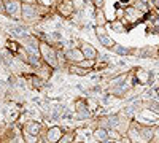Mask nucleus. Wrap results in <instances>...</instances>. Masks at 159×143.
Masks as SVG:
<instances>
[{
  "mask_svg": "<svg viewBox=\"0 0 159 143\" xmlns=\"http://www.w3.org/2000/svg\"><path fill=\"white\" fill-rule=\"evenodd\" d=\"M69 73H72V75H76V76H84V75H88V73H91L92 70H89V69H83L81 65H78V64H69Z\"/></svg>",
  "mask_w": 159,
  "mask_h": 143,
  "instance_id": "obj_16",
  "label": "nucleus"
},
{
  "mask_svg": "<svg viewBox=\"0 0 159 143\" xmlns=\"http://www.w3.org/2000/svg\"><path fill=\"white\" fill-rule=\"evenodd\" d=\"M145 13L143 11H140V10H137L134 5H129L127 8H126V16L121 19L127 27L130 29V27H134V25H137L139 22H142L143 19H145Z\"/></svg>",
  "mask_w": 159,
  "mask_h": 143,
  "instance_id": "obj_3",
  "label": "nucleus"
},
{
  "mask_svg": "<svg viewBox=\"0 0 159 143\" xmlns=\"http://www.w3.org/2000/svg\"><path fill=\"white\" fill-rule=\"evenodd\" d=\"M94 24L96 25H108V18L105 16L103 8H94Z\"/></svg>",
  "mask_w": 159,
  "mask_h": 143,
  "instance_id": "obj_15",
  "label": "nucleus"
},
{
  "mask_svg": "<svg viewBox=\"0 0 159 143\" xmlns=\"http://www.w3.org/2000/svg\"><path fill=\"white\" fill-rule=\"evenodd\" d=\"M75 113H76V118L78 119H89L92 111L88 107V102L83 99H76L75 100Z\"/></svg>",
  "mask_w": 159,
  "mask_h": 143,
  "instance_id": "obj_7",
  "label": "nucleus"
},
{
  "mask_svg": "<svg viewBox=\"0 0 159 143\" xmlns=\"http://www.w3.org/2000/svg\"><path fill=\"white\" fill-rule=\"evenodd\" d=\"M5 48L10 49L13 54H18V51L21 48V43H19V40H15V38H8V40L5 42Z\"/></svg>",
  "mask_w": 159,
  "mask_h": 143,
  "instance_id": "obj_18",
  "label": "nucleus"
},
{
  "mask_svg": "<svg viewBox=\"0 0 159 143\" xmlns=\"http://www.w3.org/2000/svg\"><path fill=\"white\" fill-rule=\"evenodd\" d=\"M96 37L102 46L108 48V49H113L115 48V40L108 35V30H107V25H96Z\"/></svg>",
  "mask_w": 159,
  "mask_h": 143,
  "instance_id": "obj_5",
  "label": "nucleus"
},
{
  "mask_svg": "<svg viewBox=\"0 0 159 143\" xmlns=\"http://www.w3.org/2000/svg\"><path fill=\"white\" fill-rule=\"evenodd\" d=\"M126 16V8L123 7H115V19H123Z\"/></svg>",
  "mask_w": 159,
  "mask_h": 143,
  "instance_id": "obj_21",
  "label": "nucleus"
},
{
  "mask_svg": "<svg viewBox=\"0 0 159 143\" xmlns=\"http://www.w3.org/2000/svg\"><path fill=\"white\" fill-rule=\"evenodd\" d=\"M94 138L97 141H105L108 140V129H103V127H96L94 129Z\"/></svg>",
  "mask_w": 159,
  "mask_h": 143,
  "instance_id": "obj_17",
  "label": "nucleus"
},
{
  "mask_svg": "<svg viewBox=\"0 0 159 143\" xmlns=\"http://www.w3.org/2000/svg\"><path fill=\"white\" fill-rule=\"evenodd\" d=\"M108 27L113 30V32H116V34H126L127 30H129V27L121 21V19H111L110 21V24H108Z\"/></svg>",
  "mask_w": 159,
  "mask_h": 143,
  "instance_id": "obj_14",
  "label": "nucleus"
},
{
  "mask_svg": "<svg viewBox=\"0 0 159 143\" xmlns=\"http://www.w3.org/2000/svg\"><path fill=\"white\" fill-rule=\"evenodd\" d=\"M156 94H159V86L156 87Z\"/></svg>",
  "mask_w": 159,
  "mask_h": 143,
  "instance_id": "obj_28",
  "label": "nucleus"
},
{
  "mask_svg": "<svg viewBox=\"0 0 159 143\" xmlns=\"http://www.w3.org/2000/svg\"><path fill=\"white\" fill-rule=\"evenodd\" d=\"M64 129L59 127V126H52L49 129H46V132H45V138L48 143H59L61 138L64 137Z\"/></svg>",
  "mask_w": 159,
  "mask_h": 143,
  "instance_id": "obj_8",
  "label": "nucleus"
},
{
  "mask_svg": "<svg viewBox=\"0 0 159 143\" xmlns=\"http://www.w3.org/2000/svg\"><path fill=\"white\" fill-rule=\"evenodd\" d=\"M80 48H81V51H83V54H84L86 59H97L99 57V51L92 46L91 43L81 42V43H80Z\"/></svg>",
  "mask_w": 159,
  "mask_h": 143,
  "instance_id": "obj_12",
  "label": "nucleus"
},
{
  "mask_svg": "<svg viewBox=\"0 0 159 143\" xmlns=\"http://www.w3.org/2000/svg\"><path fill=\"white\" fill-rule=\"evenodd\" d=\"M46 11H48V8L42 7L40 3L22 2V18H21V21L27 25L37 24L38 21H42L46 16Z\"/></svg>",
  "mask_w": 159,
  "mask_h": 143,
  "instance_id": "obj_1",
  "label": "nucleus"
},
{
  "mask_svg": "<svg viewBox=\"0 0 159 143\" xmlns=\"http://www.w3.org/2000/svg\"><path fill=\"white\" fill-rule=\"evenodd\" d=\"M111 51H115V53H118V54H127L130 49H126V48L121 46V45H115V48H113Z\"/></svg>",
  "mask_w": 159,
  "mask_h": 143,
  "instance_id": "obj_23",
  "label": "nucleus"
},
{
  "mask_svg": "<svg viewBox=\"0 0 159 143\" xmlns=\"http://www.w3.org/2000/svg\"><path fill=\"white\" fill-rule=\"evenodd\" d=\"M22 132H27V134H32V135H42L43 134V126L40 124V123H37V121H27L24 124V127H22Z\"/></svg>",
  "mask_w": 159,
  "mask_h": 143,
  "instance_id": "obj_10",
  "label": "nucleus"
},
{
  "mask_svg": "<svg viewBox=\"0 0 159 143\" xmlns=\"http://www.w3.org/2000/svg\"><path fill=\"white\" fill-rule=\"evenodd\" d=\"M102 143H119V141H118V140H110V138H108V140H105V141H102Z\"/></svg>",
  "mask_w": 159,
  "mask_h": 143,
  "instance_id": "obj_26",
  "label": "nucleus"
},
{
  "mask_svg": "<svg viewBox=\"0 0 159 143\" xmlns=\"http://www.w3.org/2000/svg\"><path fill=\"white\" fill-rule=\"evenodd\" d=\"M0 15L7 16V8H5V2H3V0H0Z\"/></svg>",
  "mask_w": 159,
  "mask_h": 143,
  "instance_id": "obj_25",
  "label": "nucleus"
},
{
  "mask_svg": "<svg viewBox=\"0 0 159 143\" xmlns=\"http://www.w3.org/2000/svg\"><path fill=\"white\" fill-rule=\"evenodd\" d=\"M52 72H54V69H52L49 64H46V62H42V65L35 69V73H37L40 78H43L45 81H48L49 78H51Z\"/></svg>",
  "mask_w": 159,
  "mask_h": 143,
  "instance_id": "obj_13",
  "label": "nucleus"
},
{
  "mask_svg": "<svg viewBox=\"0 0 159 143\" xmlns=\"http://www.w3.org/2000/svg\"><path fill=\"white\" fill-rule=\"evenodd\" d=\"M65 53V59L69 60V64H80L81 60H84V54H83V51L81 48H70V49H65L64 51Z\"/></svg>",
  "mask_w": 159,
  "mask_h": 143,
  "instance_id": "obj_9",
  "label": "nucleus"
},
{
  "mask_svg": "<svg viewBox=\"0 0 159 143\" xmlns=\"http://www.w3.org/2000/svg\"><path fill=\"white\" fill-rule=\"evenodd\" d=\"M157 51H159V45H157Z\"/></svg>",
  "mask_w": 159,
  "mask_h": 143,
  "instance_id": "obj_29",
  "label": "nucleus"
},
{
  "mask_svg": "<svg viewBox=\"0 0 159 143\" xmlns=\"http://www.w3.org/2000/svg\"><path fill=\"white\" fill-rule=\"evenodd\" d=\"M73 143H84V141H83V140H78V138H76V140H75Z\"/></svg>",
  "mask_w": 159,
  "mask_h": 143,
  "instance_id": "obj_27",
  "label": "nucleus"
},
{
  "mask_svg": "<svg viewBox=\"0 0 159 143\" xmlns=\"http://www.w3.org/2000/svg\"><path fill=\"white\" fill-rule=\"evenodd\" d=\"M57 15L62 16V18H67L70 19L73 16V13H75V5H73V0H61V2L57 3Z\"/></svg>",
  "mask_w": 159,
  "mask_h": 143,
  "instance_id": "obj_6",
  "label": "nucleus"
},
{
  "mask_svg": "<svg viewBox=\"0 0 159 143\" xmlns=\"http://www.w3.org/2000/svg\"><path fill=\"white\" fill-rule=\"evenodd\" d=\"M143 105H145V108H148L150 111H153L154 114H159V102L157 100H145L143 102Z\"/></svg>",
  "mask_w": 159,
  "mask_h": 143,
  "instance_id": "obj_19",
  "label": "nucleus"
},
{
  "mask_svg": "<svg viewBox=\"0 0 159 143\" xmlns=\"http://www.w3.org/2000/svg\"><path fill=\"white\" fill-rule=\"evenodd\" d=\"M86 102H88V107H89V110H91L92 113L97 111V108H99L97 100H94V99H86Z\"/></svg>",
  "mask_w": 159,
  "mask_h": 143,
  "instance_id": "obj_22",
  "label": "nucleus"
},
{
  "mask_svg": "<svg viewBox=\"0 0 159 143\" xmlns=\"http://www.w3.org/2000/svg\"><path fill=\"white\" fill-rule=\"evenodd\" d=\"M134 75H135V80H137L139 84H143V86H145V84L151 83V72L147 70V69L139 67V69L134 70Z\"/></svg>",
  "mask_w": 159,
  "mask_h": 143,
  "instance_id": "obj_11",
  "label": "nucleus"
},
{
  "mask_svg": "<svg viewBox=\"0 0 159 143\" xmlns=\"http://www.w3.org/2000/svg\"><path fill=\"white\" fill-rule=\"evenodd\" d=\"M3 2H5V8H7V16L15 21H21V18H22V2L21 0H3Z\"/></svg>",
  "mask_w": 159,
  "mask_h": 143,
  "instance_id": "obj_4",
  "label": "nucleus"
},
{
  "mask_svg": "<svg viewBox=\"0 0 159 143\" xmlns=\"http://www.w3.org/2000/svg\"><path fill=\"white\" fill-rule=\"evenodd\" d=\"M40 56H42L43 62L49 64V65L54 69V70H56V69H61L59 51L52 46V45H49V43H46V42L40 43Z\"/></svg>",
  "mask_w": 159,
  "mask_h": 143,
  "instance_id": "obj_2",
  "label": "nucleus"
},
{
  "mask_svg": "<svg viewBox=\"0 0 159 143\" xmlns=\"http://www.w3.org/2000/svg\"><path fill=\"white\" fill-rule=\"evenodd\" d=\"M105 0H92V7L94 8H103Z\"/></svg>",
  "mask_w": 159,
  "mask_h": 143,
  "instance_id": "obj_24",
  "label": "nucleus"
},
{
  "mask_svg": "<svg viewBox=\"0 0 159 143\" xmlns=\"http://www.w3.org/2000/svg\"><path fill=\"white\" fill-rule=\"evenodd\" d=\"M22 138H24V143H40L38 135H32V134H27V132H22Z\"/></svg>",
  "mask_w": 159,
  "mask_h": 143,
  "instance_id": "obj_20",
  "label": "nucleus"
}]
</instances>
